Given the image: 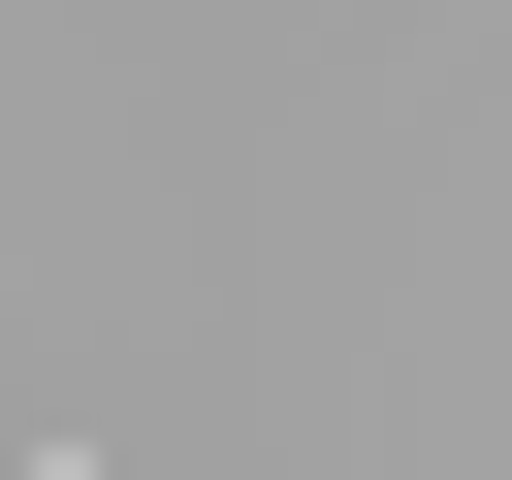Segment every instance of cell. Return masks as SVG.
I'll return each instance as SVG.
<instances>
[{
	"label": "cell",
	"instance_id": "1",
	"mask_svg": "<svg viewBox=\"0 0 512 480\" xmlns=\"http://www.w3.org/2000/svg\"><path fill=\"white\" fill-rule=\"evenodd\" d=\"M32 480H96V448H32Z\"/></svg>",
	"mask_w": 512,
	"mask_h": 480
}]
</instances>
